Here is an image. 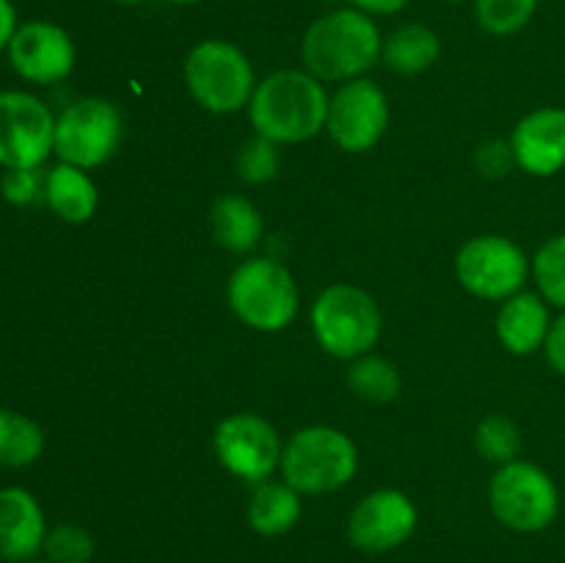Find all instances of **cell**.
I'll return each mask as SVG.
<instances>
[{"label":"cell","instance_id":"obj_31","mask_svg":"<svg viewBox=\"0 0 565 563\" xmlns=\"http://www.w3.org/2000/svg\"><path fill=\"white\" fill-rule=\"evenodd\" d=\"M544 353H546V362L552 364V370L565 375V312L557 315L552 320V329L550 337L544 342Z\"/></svg>","mask_w":565,"mask_h":563},{"label":"cell","instance_id":"obj_22","mask_svg":"<svg viewBox=\"0 0 565 563\" xmlns=\"http://www.w3.org/2000/svg\"><path fill=\"white\" fill-rule=\"evenodd\" d=\"M44 450V431L31 417L0 408V467H31Z\"/></svg>","mask_w":565,"mask_h":563},{"label":"cell","instance_id":"obj_21","mask_svg":"<svg viewBox=\"0 0 565 563\" xmlns=\"http://www.w3.org/2000/svg\"><path fill=\"white\" fill-rule=\"evenodd\" d=\"M441 55V39L434 28L423 25V22H408L392 31L384 39V50L381 59L397 75H419L428 72L430 66L439 61Z\"/></svg>","mask_w":565,"mask_h":563},{"label":"cell","instance_id":"obj_19","mask_svg":"<svg viewBox=\"0 0 565 563\" xmlns=\"http://www.w3.org/2000/svg\"><path fill=\"white\" fill-rule=\"evenodd\" d=\"M44 202L66 224H86L97 213L99 193L86 169L58 163L44 177Z\"/></svg>","mask_w":565,"mask_h":563},{"label":"cell","instance_id":"obj_9","mask_svg":"<svg viewBox=\"0 0 565 563\" xmlns=\"http://www.w3.org/2000/svg\"><path fill=\"white\" fill-rule=\"evenodd\" d=\"M533 259L505 235H478L456 254V276L463 290L486 301H505L524 290Z\"/></svg>","mask_w":565,"mask_h":563},{"label":"cell","instance_id":"obj_4","mask_svg":"<svg viewBox=\"0 0 565 563\" xmlns=\"http://www.w3.org/2000/svg\"><path fill=\"white\" fill-rule=\"evenodd\" d=\"M226 301L243 326L274 334L296 320L301 296L292 274L279 259L248 257L232 270Z\"/></svg>","mask_w":565,"mask_h":563},{"label":"cell","instance_id":"obj_11","mask_svg":"<svg viewBox=\"0 0 565 563\" xmlns=\"http://www.w3.org/2000/svg\"><path fill=\"white\" fill-rule=\"evenodd\" d=\"M55 116L28 92H0V166L42 169L53 155Z\"/></svg>","mask_w":565,"mask_h":563},{"label":"cell","instance_id":"obj_8","mask_svg":"<svg viewBox=\"0 0 565 563\" xmlns=\"http://www.w3.org/2000/svg\"><path fill=\"white\" fill-rule=\"evenodd\" d=\"M125 138V116L110 99L86 97L64 108L55 119L53 152L61 163L97 169L108 163Z\"/></svg>","mask_w":565,"mask_h":563},{"label":"cell","instance_id":"obj_37","mask_svg":"<svg viewBox=\"0 0 565 563\" xmlns=\"http://www.w3.org/2000/svg\"><path fill=\"white\" fill-rule=\"evenodd\" d=\"M447 3H461V0H447Z\"/></svg>","mask_w":565,"mask_h":563},{"label":"cell","instance_id":"obj_1","mask_svg":"<svg viewBox=\"0 0 565 563\" xmlns=\"http://www.w3.org/2000/svg\"><path fill=\"white\" fill-rule=\"evenodd\" d=\"M329 92L307 70H279L257 83L248 119L257 136L274 144H301L326 130Z\"/></svg>","mask_w":565,"mask_h":563},{"label":"cell","instance_id":"obj_12","mask_svg":"<svg viewBox=\"0 0 565 563\" xmlns=\"http://www.w3.org/2000/svg\"><path fill=\"white\" fill-rule=\"evenodd\" d=\"M386 127H390V99L384 88L370 77L342 83L331 94L326 130L342 152H367L384 138Z\"/></svg>","mask_w":565,"mask_h":563},{"label":"cell","instance_id":"obj_17","mask_svg":"<svg viewBox=\"0 0 565 563\" xmlns=\"http://www.w3.org/2000/svg\"><path fill=\"white\" fill-rule=\"evenodd\" d=\"M550 329V304L541 293L530 290H519L516 296L505 298L494 320L497 340L513 357H530V353L541 351Z\"/></svg>","mask_w":565,"mask_h":563},{"label":"cell","instance_id":"obj_3","mask_svg":"<svg viewBox=\"0 0 565 563\" xmlns=\"http://www.w3.org/2000/svg\"><path fill=\"white\" fill-rule=\"evenodd\" d=\"M281 480L307 497L345 489L359 469V450L351 436L331 425L298 428L281 450Z\"/></svg>","mask_w":565,"mask_h":563},{"label":"cell","instance_id":"obj_36","mask_svg":"<svg viewBox=\"0 0 565 563\" xmlns=\"http://www.w3.org/2000/svg\"><path fill=\"white\" fill-rule=\"evenodd\" d=\"M28 563H50V561H28Z\"/></svg>","mask_w":565,"mask_h":563},{"label":"cell","instance_id":"obj_6","mask_svg":"<svg viewBox=\"0 0 565 563\" xmlns=\"http://www.w3.org/2000/svg\"><path fill=\"white\" fill-rule=\"evenodd\" d=\"M185 86L204 110L226 116L248 108L257 75L237 44L226 39H204L193 44L185 59Z\"/></svg>","mask_w":565,"mask_h":563},{"label":"cell","instance_id":"obj_13","mask_svg":"<svg viewBox=\"0 0 565 563\" xmlns=\"http://www.w3.org/2000/svg\"><path fill=\"white\" fill-rule=\"evenodd\" d=\"M417 522V506L406 491L375 489L364 495L348 517V539L356 550L381 555L406 544Z\"/></svg>","mask_w":565,"mask_h":563},{"label":"cell","instance_id":"obj_10","mask_svg":"<svg viewBox=\"0 0 565 563\" xmlns=\"http://www.w3.org/2000/svg\"><path fill=\"white\" fill-rule=\"evenodd\" d=\"M213 450L232 478L257 486L279 469L285 445L268 419L254 412H237L218 423Z\"/></svg>","mask_w":565,"mask_h":563},{"label":"cell","instance_id":"obj_23","mask_svg":"<svg viewBox=\"0 0 565 563\" xmlns=\"http://www.w3.org/2000/svg\"><path fill=\"white\" fill-rule=\"evenodd\" d=\"M345 379L353 395L367 403H392L401 395V373H397V368L390 359L375 357L373 351L353 359Z\"/></svg>","mask_w":565,"mask_h":563},{"label":"cell","instance_id":"obj_30","mask_svg":"<svg viewBox=\"0 0 565 563\" xmlns=\"http://www.w3.org/2000/svg\"><path fill=\"white\" fill-rule=\"evenodd\" d=\"M475 163L486 177H505L511 174V169H519L511 141H500V138L480 144L475 152Z\"/></svg>","mask_w":565,"mask_h":563},{"label":"cell","instance_id":"obj_16","mask_svg":"<svg viewBox=\"0 0 565 563\" xmlns=\"http://www.w3.org/2000/svg\"><path fill=\"white\" fill-rule=\"evenodd\" d=\"M47 522L36 497L22 486L0 489V557L28 563L44 550Z\"/></svg>","mask_w":565,"mask_h":563},{"label":"cell","instance_id":"obj_34","mask_svg":"<svg viewBox=\"0 0 565 563\" xmlns=\"http://www.w3.org/2000/svg\"><path fill=\"white\" fill-rule=\"evenodd\" d=\"M166 3H174V6H193V3H202V0H166Z\"/></svg>","mask_w":565,"mask_h":563},{"label":"cell","instance_id":"obj_27","mask_svg":"<svg viewBox=\"0 0 565 563\" xmlns=\"http://www.w3.org/2000/svg\"><path fill=\"white\" fill-rule=\"evenodd\" d=\"M281 169V152L279 144H274L270 138L254 136L248 138L241 147L235 160V171L243 182L248 185H265V182L274 180Z\"/></svg>","mask_w":565,"mask_h":563},{"label":"cell","instance_id":"obj_2","mask_svg":"<svg viewBox=\"0 0 565 563\" xmlns=\"http://www.w3.org/2000/svg\"><path fill=\"white\" fill-rule=\"evenodd\" d=\"M384 39L373 17L359 9H337L318 17L301 39V61L323 83L364 77L381 59Z\"/></svg>","mask_w":565,"mask_h":563},{"label":"cell","instance_id":"obj_29","mask_svg":"<svg viewBox=\"0 0 565 563\" xmlns=\"http://www.w3.org/2000/svg\"><path fill=\"white\" fill-rule=\"evenodd\" d=\"M44 177L39 169H6L3 180H0V193L6 202L25 208L36 199L44 196Z\"/></svg>","mask_w":565,"mask_h":563},{"label":"cell","instance_id":"obj_14","mask_svg":"<svg viewBox=\"0 0 565 563\" xmlns=\"http://www.w3.org/2000/svg\"><path fill=\"white\" fill-rule=\"evenodd\" d=\"M9 61L28 83H58L75 70L77 50L70 33L47 20H33L17 28L9 44Z\"/></svg>","mask_w":565,"mask_h":563},{"label":"cell","instance_id":"obj_33","mask_svg":"<svg viewBox=\"0 0 565 563\" xmlns=\"http://www.w3.org/2000/svg\"><path fill=\"white\" fill-rule=\"evenodd\" d=\"M17 9L11 0H0V50H9L17 33Z\"/></svg>","mask_w":565,"mask_h":563},{"label":"cell","instance_id":"obj_28","mask_svg":"<svg viewBox=\"0 0 565 563\" xmlns=\"http://www.w3.org/2000/svg\"><path fill=\"white\" fill-rule=\"evenodd\" d=\"M42 552L50 563H92L94 539L81 524H55L53 530H47Z\"/></svg>","mask_w":565,"mask_h":563},{"label":"cell","instance_id":"obj_18","mask_svg":"<svg viewBox=\"0 0 565 563\" xmlns=\"http://www.w3.org/2000/svg\"><path fill=\"white\" fill-rule=\"evenodd\" d=\"M263 213L241 193L218 196L210 208V232L232 254H248L263 241Z\"/></svg>","mask_w":565,"mask_h":563},{"label":"cell","instance_id":"obj_5","mask_svg":"<svg viewBox=\"0 0 565 563\" xmlns=\"http://www.w3.org/2000/svg\"><path fill=\"white\" fill-rule=\"evenodd\" d=\"M315 340L329 357L353 359L375 348L381 337V309L367 290L356 285H331L315 298L309 312Z\"/></svg>","mask_w":565,"mask_h":563},{"label":"cell","instance_id":"obj_7","mask_svg":"<svg viewBox=\"0 0 565 563\" xmlns=\"http://www.w3.org/2000/svg\"><path fill=\"white\" fill-rule=\"evenodd\" d=\"M489 506L497 522L516 533H541L561 511V491L546 469L516 458L497 467L489 484Z\"/></svg>","mask_w":565,"mask_h":563},{"label":"cell","instance_id":"obj_35","mask_svg":"<svg viewBox=\"0 0 565 563\" xmlns=\"http://www.w3.org/2000/svg\"><path fill=\"white\" fill-rule=\"evenodd\" d=\"M114 3H119V6H141V3H147V0H114Z\"/></svg>","mask_w":565,"mask_h":563},{"label":"cell","instance_id":"obj_25","mask_svg":"<svg viewBox=\"0 0 565 563\" xmlns=\"http://www.w3.org/2000/svg\"><path fill=\"white\" fill-rule=\"evenodd\" d=\"M475 20L491 36H513L524 31L541 0H472Z\"/></svg>","mask_w":565,"mask_h":563},{"label":"cell","instance_id":"obj_32","mask_svg":"<svg viewBox=\"0 0 565 563\" xmlns=\"http://www.w3.org/2000/svg\"><path fill=\"white\" fill-rule=\"evenodd\" d=\"M348 3H351V9L364 11L370 17H390L406 9L408 0H348Z\"/></svg>","mask_w":565,"mask_h":563},{"label":"cell","instance_id":"obj_26","mask_svg":"<svg viewBox=\"0 0 565 563\" xmlns=\"http://www.w3.org/2000/svg\"><path fill=\"white\" fill-rule=\"evenodd\" d=\"M533 274L539 293L546 304L565 312V235H555L535 252Z\"/></svg>","mask_w":565,"mask_h":563},{"label":"cell","instance_id":"obj_15","mask_svg":"<svg viewBox=\"0 0 565 563\" xmlns=\"http://www.w3.org/2000/svg\"><path fill=\"white\" fill-rule=\"evenodd\" d=\"M516 166L533 177H555L565 169V108L530 110L511 132Z\"/></svg>","mask_w":565,"mask_h":563},{"label":"cell","instance_id":"obj_20","mask_svg":"<svg viewBox=\"0 0 565 563\" xmlns=\"http://www.w3.org/2000/svg\"><path fill=\"white\" fill-rule=\"evenodd\" d=\"M301 491L292 489L287 480H263L254 486L252 500H248V528L265 539L290 533L301 519Z\"/></svg>","mask_w":565,"mask_h":563},{"label":"cell","instance_id":"obj_24","mask_svg":"<svg viewBox=\"0 0 565 563\" xmlns=\"http://www.w3.org/2000/svg\"><path fill=\"white\" fill-rule=\"evenodd\" d=\"M475 450L497 467L516 461L522 453V431L508 414H489L475 428Z\"/></svg>","mask_w":565,"mask_h":563}]
</instances>
